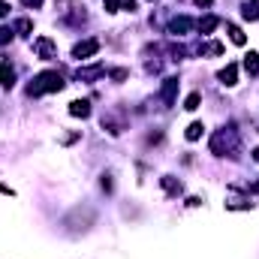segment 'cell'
<instances>
[{
  "label": "cell",
  "mask_w": 259,
  "mask_h": 259,
  "mask_svg": "<svg viewBox=\"0 0 259 259\" xmlns=\"http://www.w3.org/2000/svg\"><path fill=\"white\" fill-rule=\"evenodd\" d=\"M226 208H232V211H247V208H253L250 202H229Z\"/></svg>",
  "instance_id": "603a6c76"
},
{
  "label": "cell",
  "mask_w": 259,
  "mask_h": 259,
  "mask_svg": "<svg viewBox=\"0 0 259 259\" xmlns=\"http://www.w3.org/2000/svg\"><path fill=\"white\" fill-rule=\"evenodd\" d=\"M226 30H229V40H232L235 46H244V43H247V36H244V30H241L238 24H226Z\"/></svg>",
  "instance_id": "5bb4252c"
},
{
  "label": "cell",
  "mask_w": 259,
  "mask_h": 259,
  "mask_svg": "<svg viewBox=\"0 0 259 259\" xmlns=\"http://www.w3.org/2000/svg\"><path fill=\"white\" fill-rule=\"evenodd\" d=\"M108 76H112L115 82H124V79L130 76V72H127V69H108Z\"/></svg>",
  "instance_id": "7402d4cb"
},
{
  "label": "cell",
  "mask_w": 259,
  "mask_h": 259,
  "mask_svg": "<svg viewBox=\"0 0 259 259\" xmlns=\"http://www.w3.org/2000/svg\"><path fill=\"white\" fill-rule=\"evenodd\" d=\"M103 3H105V12H118L124 6V0H103Z\"/></svg>",
  "instance_id": "ffe728a7"
},
{
  "label": "cell",
  "mask_w": 259,
  "mask_h": 259,
  "mask_svg": "<svg viewBox=\"0 0 259 259\" xmlns=\"http://www.w3.org/2000/svg\"><path fill=\"white\" fill-rule=\"evenodd\" d=\"M160 184H163V190H166L169 196H178V193H181V181H175L172 175H163Z\"/></svg>",
  "instance_id": "4fadbf2b"
},
{
  "label": "cell",
  "mask_w": 259,
  "mask_h": 259,
  "mask_svg": "<svg viewBox=\"0 0 259 259\" xmlns=\"http://www.w3.org/2000/svg\"><path fill=\"white\" fill-rule=\"evenodd\" d=\"M121 9H127V12H133V9H136V0H124V6H121Z\"/></svg>",
  "instance_id": "4316f807"
},
{
  "label": "cell",
  "mask_w": 259,
  "mask_h": 259,
  "mask_svg": "<svg viewBox=\"0 0 259 259\" xmlns=\"http://www.w3.org/2000/svg\"><path fill=\"white\" fill-rule=\"evenodd\" d=\"M196 27V21L193 18H187V15H178V18H172V24H169V33L172 36H184L187 30H193Z\"/></svg>",
  "instance_id": "8992f818"
},
{
  "label": "cell",
  "mask_w": 259,
  "mask_h": 259,
  "mask_svg": "<svg viewBox=\"0 0 259 259\" xmlns=\"http://www.w3.org/2000/svg\"><path fill=\"white\" fill-rule=\"evenodd\" d=\"M0 193H6V196H15V190H12V187H6V184H0Z\"/></svg>",
  "instance_id": "f1b7e54d"
},
{
  "label": "cell",
  "mask_w": 259,
  "mask_h": 259,
  "mask_svg": "<svg viewBox=\"0 0 259 259\" xmlns=\"http://www.w3.org/2000/svg\"><path fill=\"white\" fill-rule=\"evenodd\" d=\"M103 76H105V66H103V63L79 66V69H76V79H79V82H97V79H103Z\"/></svg>",
  "instance_id": "277c9868"
},
{
  "label": "cell",
  "mask_w": 259,
  "mask_h": 259,
  "mask_svg": "<svg viewBox=\"0 0 259 259\" xmlns=\"http://www.w3.org/2000/svg\"><path fill=\"white\" fill-rule=\"evenodd\" d=\"M3 15H9V3H6V0H0V18H3Z\"/></svg>",
  "instance_id": "484cf974"
},
{
  "label": "cell",
  "mask_w": 259,
  "mask_h": 259,
  "mask_svg": "<svg viewBox=\"0 0 259 259\" xmlns=\"http://www.w3.org/2000/svg\"><path fill=\"white\" fill-rule=\"evenodd\" d=\"M241 18L259 21V0H244V3H241Z\"/></svg>",
  "instance_id": "30bf717a"
},
{
  "label": "cell",
  "mask_w": 259,
  "mask_h": 259,
  "mask_svg": "<svg viewBox=\"0 0 259 259\" xmlns=\"http://www.w3.org/2000/svg\"><path fill=\"white\" fill-rule=\"evenodd\" d=\"M199 54H223V46L220 43H205V46H199Z\"/></svg>",
  "instance_id": "d6986e66"
},
{
  "label": "cell",
  "mask_w": 259,
  "mask_h": 259,
  "mask_svg": "<svg viewBox=\"0 0 259 259\" xmlns=\"http://www.w3.org/2000/svg\"><path fill=\"white\" fill-rule=\"evenodd\" d=\"M178 85H181L178 79H166V82H163V88H160V100H163L166 105H172V103H175V94H178Z\"/></svg>",
  "instance_id": "ba28073f"
},
{
  "label": "cell",
  "mask_w": 259,
  "mask_h": 259,
  "mask_svg": "<svg viewBox=\"0 0 259 259\" xmlns=\"http://www.w3.org/2000/svg\"><path fill=\"white\" fill-rule=\"evenodd\" d=\"M184 136H187V142H196V139H202V136H205V124H199V121H196V124H190Z\"/></svg>",
  "instance_id": "9a60e30c"
},
{
  "label": "cell",
  "mask_w": 259,
  "mask_h": 259,
  "mask_svg": "<svg viewBox=\"0 0 259 259\" xmlns=\"http://www.w3.org/2000/svg\"><path fill=\"white\" fill-rule=\"evenodd\" d=\"M247 190H250V193H259V181H256V184H247Z\"/></svg>",
  "instance_id": "f546056e"
},
{
  "label": "cell",
  "mask_w": 259,
  "mask_h": 259,
  "mask_svg": "<svg viewBox=\"0 0 259 259\" xmlns=\"http://www.w3.org/2000/svg\"><path fill=\"white\" fill-rule=\"evenodd\" d=\"M15 85V69L9 63H0V88H12Z\"/></svg>",
  "instance_id": "7c38bea8"
},
{
  "label": "cell",
  "mask_w": 259,
  "mask_h": 259,
  "mask_svg": "<svg viewBox=\"0 0 259 259\" xmlns=\"http://www.w3.org/2000/svg\"><path fill=\"white\" fill-rule=\"evenodd\" d=\"M253 160H256V163H259V148H253Z\"/></svg>",
  "instance_id": "1f68e13d"
},
{
  "label": "cell",
  "mask_w": 259,
  "mask_h": 259,
  "mask_svg": "<svg viewBox=\"0 0 259 259\" xmlns=\"http://www.w3.org/2000/svg\"><path fill=\"white\" fill-rule=\"evenodd\" d=\"M217 24H220V18H217V15H205V18H202L196 27H199V33H211Z\"/></svg>",
  "instance_id": "2e32d148"
},
{
  "label": "cell",
  "mask_w": 259,
  "mask_h": 259,
  "mask_svg": "<svg viewBox=\"0 0 259 259\" xmlns=\"http://www.w3.org/2000/svg\"><path fill=\"white\" fill-rule=\"evenodd\" d=\"M199 205H202V199H199V196H190V199H187V208H199Z\"/></svg>",
  "instance_id": "d4e9b609"
},
{
  "label": "cell",
  "mask_w": 259,
  "mask_h": 259,
  "mask_svg": "<svg viewBox=\"0 0 259 259\" xmlns=\"http://www.w3.org/2000/svg\"><path fill=\"white\" fill-rule=\"evenodd\" d=\"M12 33H15L12 27H0V46H6V43L12 40Z\"/></svg>",
  "instance_id": "44dd1931"
},
{
  "label": "cell",
  "mask_w": 259,
  "mask_h": 259,
  "mask_svg": "<svg viewBox=\"0 0 259 259\" xmlns=\"http://www.w3.org/2000/svg\"><path fill=\"white\" fill-rule=\"evenodd\" d=\"M33 52H36V57H40V60H52V57H57V46H54L52 36H40V40L33 43Z\"/></svg>",
  "instance_id": "3957f363"
},
{
  "label": "cell",
  "mask_w": 259,
  "mask_h": 259,
  "mask_svg": "<svg viewBox=\"0 0 259 259\" xmlns=\"http://www.w3.org/2000/svg\"><path fill=\"white\" fill-rule=\"evenodd\" d=\"M241 66H244L247 76H259V54H256V52H247L244 60H241Z\"/></svg>",
  "instance_id": "8fae6325"
},
{
  "label": "cell",
  "mask_w": 259,
  "mask_h": 259,
  "mask_svg": "<svg viewBox=\"0 0 259 259\" xmlns=\"http://www.w3.org/2000/svg\"><path fill=\"white\" fill-rule=\"evenodd\" d=\"M100 184H103V190H105V193H112V175H103Z\"/></svg>",
  "instance_id": "cb8c5ba5"
},
{
  "label": "cell",
  "mask_w": 259,
  "mask_h": 259,
  "mask_svg": "<svg viewBox=\"0 0 259 259\" xmlns=\"http://www.w3.org/2000/svg\"><path fill=\"white\" fill-rule=\"evenodd\" d=\"M217 79H220V85H226V88L238 85V63H226L223 69L217 72Z\"/></svg>",
  "instance_id": "52a82bcc"
},
{
  "label": "cell",
  "mask_w": 259,
  "mask_h": 259,
  "mask_svg": "<svg viewBox=\"0 0 259 259\" xmlns=\"http://www.w3.org/2000/svg\"><path fill=\"white\" fill-rule=\"evenodd\" d=\"M69 115L72 118H88L91 115V103L88 100H72L69 103Z\"/></svg>",
  "instance_id": "9c48e42d"
},
{
  "label": "cell",
  "mask_w": 259,
  "mask_h": 259,
  "mask_svg": "<svg viewBox=\"0 0 259 259\" xmlns=\"http://www.w3.org/2000/svg\"><path fill=\"white\" fill-rule=\"evenodd\" d=\"M21 3H24V6H30V9H36V6L43 3V0H21Z\"/></svg>",
  "instance_id": "83f0119b"
},
{
  "label": "cell",
  "mask_w": 259,
  "mask_h": 259,
  "mask_svg": "<svg viewBox=\"0 0 259 259\" xmlns=\"http://www.w3.org/2000/svg\"><path fill=\"white\" fill-rule=\"evenodd\" d=\"M57 91H63V79H60L57 69H46V72H40V76H33V82H30V88H27L30 97L57 94Z\"/></svg>",
  "instance_id": "6da1fadb"
},
{
  "label": "cell",
  "mask_w": 259,
  "mask_h": 259,
  "mask_svg": "<svg viewBox=\"0 0 259 259\" xmlns=\"http://www.w3.org/2000/svg\"><path fill=\"white\" fill-rule=\"evenodd\" d=\"M12 30H15V33H21V36H30V30H33V21H30V18H18V21L12 24Z\"/></svg>",
  "instance_id": "e0dca14e"
},
{
  "label": "cell",
  "mask_w": 259,
  "mask_h": 259,
  "mask_svg": "<svg viewBox=\"0 0 259 259\" xmlns=\"http://www.w3.org/2000/svg\"><path fill=\"white\" fill-rule=\"evenodd\" d=\"M196 3H199V6H211V0H196Z\"/></svg>",
  "instance_id": "4dcf8cb0"
},
{
  "label": "cell",
  "mask_w": 259,
  "mask_h": 259,
  "mask_svg": "<svg viewBox=\"0 0 259 259\" xmlns=\"http://www.w3.org/2000/svg\"><path fill=\"white\" fill-rule=\"evenodd\" d=\"M100 52V40H85V43H76V49H72V57L76 60H85V57H94Z\"/></svg>",
  "instance_id": "5b68a950"
},
{
  "label": "cell",
  "mask_w": 259,
  "mask_h": 259,
  "mask_svg": "<svg viewBox=\"0 0 259 259\" xmlns=\"http://www.w3.org/2000/svg\"><path fill=\"white\" fill-rule=\"evenodd\" d=\"M235 151H238V136H235V127H223V130H217L214 136H211V154H217V157H235Z\"/></svg>",
  "instance_id": "7a4b0ae2"
},
{
  "label": "cell",
  "mask_w": 259,
  "mask_h": 259,
  "mask_svg": "<svg viewBox=\"0 0 259 259\" xmlns=\"http://www.w3.org/2000/svg\"><path fill=\"white\" fill-rule=\"evenodd\" d=\"M199 103H202V94H190L187 100H184V108H187V112H196V108H199Z\"/></svg>",
  "instance_id": "ac0fdd59"
}]
</instances>
